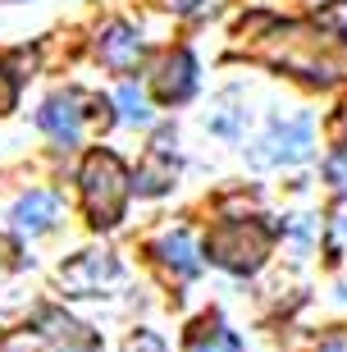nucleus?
<instances>
[{
  "label": "nucleus",
  "mask_w": 347,
  "mask_h": 352,
  "mask_svg": "<svg viewBox=\"0 0 347 352\" xmlns=\"http://www.w3.org/2000/svg\"><path fill=\"white\" fill-rule=\"evenodd\" d=\"M160 5H169V10H179V14H192L201 0H160Z\"/></svg>",
  "instance_id": "nucleus-18"
},
{
  "label": "nucleus",
  "mask_w": 347,
  "mask_h": 352,
  "mask_svg": "<svg viewBox=\"0 0 347 352\" xmlns=\"http://www.w3.org/2000/svg\"><path fill=\"white\" fill-rule=\"evenodd\" d=\"M151 256L155 265L165 274H174V279H192L197 270H201V256H197V243L188 229H165V234L151 243Z\"/></svg>",
  "instance_id": "nucleus-10"
},
{
  "label": "nucleus",
  "mask_w": 347,
  "mask_h": 352,
  "mask_svg": "<svg viewBox=\"0 0 347 352\" xmlns=\"http://www.w3.org/2000/svg\"><path fill=\"white\" fill-rule=\"evenodd\" d=\"M119 274L124 270H119V261L110 252H78L74 261L60 270V288L74 293V298H96L105 284H115Z\"/></svg>",
  "instance_id": "nucleus-7"
},
{
  "label": "nucleus",
  "mask_w": 347,
  "mask_h": 352,
  "mask_svg": "<svg viewBox=\"0 0 347 352\" xmlns=\"http://www.w3.org/2000/svg\"><path fill=\"white\" fill-rule=\"evenodd\" d=\"M174 179H179V151H174V129H160L151 138V146L142 151L137 160V174H133V188H137L142 197H160L174 188Z\"/></svg>",
  "instance_id": "nucleus-4"
},
{
  "label": "nucleus",
  "mask_w": 347,
  "mask_h": 352,
  "mask_svg": "<svg viewBox=\"0 0 347 352\" xmlns=\"http://www.w3.org/2000/svg\"><path fill=\"white\" fill-rule=\"evenodd\" d=\"M19 105V74L10 69V60H0V115H10Z\"/></svg>",
  "instance_id": "nucleus-15"
},
{
  "label": "nucleus",
  "mask_w": 347,
  "mask_h": 352,
  "mask_svg": "<svg viewBox=\"0 0 347 352\" xmlns=\"http://www.w3.org/2000/svg\"><path fill=\"white\" fill-rule=\"evenodd\" d=\"M311 151H315V119L306 110H293V115H274L265 124L247 160L256 170H274V165H302V160H311Z\"/></svg>",
  "instance_id": "nucleus-3"
},
{
  "label": "nucleus",
  "mask_w": 347,
  "mask_h": 352,
  "mask_svg": "<svg viewBox=\"0 0 347 352\" xmlns=\"http://www.w3.org/2000/svg\"><path fill=\"white\" fill-rule=\"evenodd\" d=\"M315 28L338 37V41H347V0H324L320 10H315Z\"/></svg>",
  "instance_id": "nucleus-14"
},
{
  "label": "nucleus",
  "mask_w": 347,
  "mask_h": 352,
  "mask_svg": "<svg viewBox=\"0 0 347 352\" xmlns=\"http://www.w3.org/2000/svg\"><path fill=\"white\" fill-rule=\"evenodd\" d=\"M247 119H251V110H247V96H243V91H219L215 105H210V115H206V129L215 133V138L238 142V138L247 133Z\"/></svg>",
  "instance_id": "nucleus-11"
},
{
  "label": "nucleus",
  "mask_w": 347,
  "mask_h": 352,
  "mask_svg": "<svg viewBox=\"0 0 347 352\" xmlns=\"http://www.w3.org/2000/svg\"><path fill=\"white\" fill-rule=\"evenodd\" d=\"M197 82H201V69H197V55L188 51V46L160 55V65H155V74H151V87L165 105H183L197 91Z\"/></svg>",
  "instance_id": "nucleus-8"
},
{
  "label": "nucleus",
  "mask_w": 347,
  "mask_h": 352,
  "mask_svg": "<svg viewBox=\"0 0 347 352\" xmlns=\"http://www.w3.org/2000/svg\"><path fill=\"white\" fill-rule=\"evenodd\" d=\"M78 192H82V210H87L91 229H115L124 220L133 179L110 146H96V151H87L82 170H78Z\"/></svg>",
  "instance_id": "nucleus-1"
},
{
  "label": "nucleus",
  "mask_w": 347,
  "mask_h": 352,
  "mask_svg": "<svg viewBox=\"0 0 347 352\" xmlns=\"http://www.w3.org/2000/svg\"><path fill=\"white\" fill-rule=\"evenodd\" d=\"M124 352H169V348H165V339H160V334H151V329H137V334L124 343Z\"/></svg>",
  "instance_id": "nucleus-16"
},
{
  "label": "nucleus",
  "mask_w": 347,
  "mask_h": 352,
  "mask_svg": "<svg viewBox=\"0 0 347 352\" xmlns=\"http://www.w3.org/2000/svg\"><path fill=\"white\" fill-rule=\"evenodd\" d=\"M183 348H188V352H243V339H238L219 316H201V320L188 325Z\"/></svg>",
  "instance_id": "nucleus-12"
},
{
  "label": "nucleus",
  "mask_w": 347,
  "mask_h": 352,
  "mask_svg": "<svg viewBox=\"0 0 347 352\" xmlns=\"http://www.w3.org/2000/svg\"><path fill=\"white\" fill-rule=\"evenodd\" d=\"M115 105H119V119L133 124V129H146V124H151V101L137 91V82H124L119 96H115Z\"/></svg>",
  "instance_id": "nucleus-13"
},
{
  "label": "nucleus",
  "mask_w": 347,
  "mask_h": 352,
  "mask_svg": "<svg viewBox=\"0 0 347 352\" xmlns=\"http://www.w3.org/2000/svg\"><path fill=\"white\" fill-rule=\"evenodd\" d=\"M270 248H274V224L256 220V215L251 220L247 215L219 220L206 238L210 265H219V270H229V274H256L265 265V256H270Z\"/></svg>",
  "instance_id": "nucleus-2"
},
{
  "label": "nucleus",
  "mask_w": 347,
  "mask_h": 352,
  "mask_svg": "<svg viewBox=\"0 0 347 352\" xmlns=\"http://www.w3.org/2000/svg\"><path fill=\"white\" fill-rule=\"evenodd\" d=\"M315 352H347V329H334V334H324Z\"/></svg>",
  "instance_id": "nucleus-17"
},
{
  "label": "nucleus",
  "mask_w": 347,
  "mask_h": 352,
  "mask_svg": "<svg viewBox=\"0 0 347 352\" xmlns=\"http://www.w3.org/2000/svg\"><path fill=\"white\" fill-rule=\"evenodd\" d=\"M91 51H96V60H101L110 74H133V69L142 65V55H146V41H142V32L133 23L110 19V23L96 32Z\"/></svg>",
  "instance_id": "nucleus-6"
},
{
  "label": "nucleus",
  "mask_w": 347,
  "mask_h": 352,
  "mask_svg": "<svg viewBox=\"0 0 347 352\" xmlns=\"http://www.w3.org/2000/svg\"><path fill=\"white\" fill-rule=\"evenodd\" d=\"M82 91H55L37 110V129L51 138L55 146H78L82 129H87V110H82Z\"/></svg>",
  "instance_id": "nucleus-5"
},
{
  "label": "nucleus",
  "mask_w": 347,
  "mask_h": 352,
  "mask_svg": "<svg viewBox=\"0 0 347 352\" xmlns=\"http://www.w3.org/2000/svg\"><path fill=\"white\" fill-rule=\"evenodd\" d=\"M10 224L27 238L51 234L55 224H60V192H51V188H27V192H19L14 206H10Z\"/></svg>",
  "instance_id": "nucleus-9"
}]
</instances>
